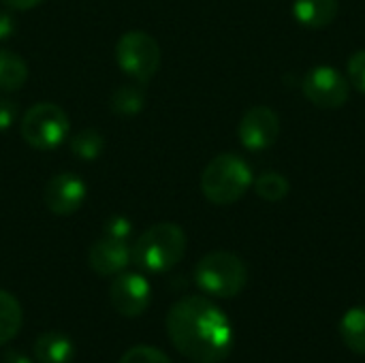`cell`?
I'll return each instance as SVG.
<instances>
[{
  "instance_id": "cb8c5ba5",
  "label": "cell",
  "mask_w": 365,
  "mask_h": 363,
  "mask_svg": "<svg viewBox=\"0 0 365 363\" xmlns=\"http://www.w3.org/2000/svg\"><path fill=\"white\" fill-rule=\"evenodd\" d=\"M15 28H17V24H15V19H13L11 13H0V41L11 39V34L15 32Z\"/></svg>"
},
{
  "instance_id": "2e32d148",
  "label": "cell",
  "mask_w": 365,
  "mask_h": 363,
  "mask_svg": "<svg viewBox=\"0 0 365 363\" xmlns=\"http://www.w3.org/2000/svg\"><path fill=\"white\" fill-rule=\"evenodd\" d=\"M28 79V66L21 56L0 49V92H15Z\"/></svg>"
},
{
  "instance_id": "5b68a950",
  "label": "cell",
  "mask_w": 365,
  "mask_h": 363,
  "mask_svg": "<svg viewBox=\"0 0 365 363\" xmlns=\"http://www.w3.org/2000/svg\"><path fill=\"white\" fill-rule=\"evenodd\" d=\"M21 137L34 150H53L68 137V116L56 103H36L21 118Z\"/></svg>"
},
{
  "instance_id": "ffe728a7",
  "label": "cell",
  "mask_w": 365,
  "mask_h": 363,
  "mask_svg": "<svg viewBox=\"0 0 365 363\" xmlns=\"http://www.w3.org/2000/svg\"><path fill=\"white\" fill-rule=\"evenodd\" d=\"M118 363H173L160 349L148 347V344H139L128 349Z\"/></svg>"
},
{
  "instance_id": "52a82bcc",
  "label": "cell",
  "mask_w": 365,
  "mask_h": 363,
  "mask_svg": "<svg viewBox=\"0 0 365 363\" xmlns=\"http://www.w3.org/2000/svg\"><path fill=\"white\" fill-rule=\"evenodd\" d=\"M304 96L323 109H340L351 94V81L336 66H314L306 73L302 81Z\"/></svg>"
},
{
  "instance_id": "7c38bea8",
  "label": "cell",
  "mask_w": 365,
  "mask_h": 363,
  "mask_svg": "<svg viewBox=\"0 0 365 363\" xmlns=\"http://www.w3.org/2000/svg\"><path fill=\"white\" fill-rule=\"evenodd\" d=\"M32 353L38 363H68L73 359L75 347L66 334L45 332L34 340Z\"/></svg>"
},
{
  "instance_id": "603a6c76",
  "label": "cell",
  "mask_w": 365,
  "mask_h": 363,
  "mask_svg": "<svg viewBox=\"0 0 365 363\" xmlns=\"http://www.w3.org/2000/svg\"><path fill=\"white\" fill-rule=\"evenodd\" d=\"M17 105L9 98H0V131H6L15 124Z\"/></svg>"
},
{
  "instance_id": "5bb4252c",
  "label": "cell",
  "mask_w": 365,
  "mask_h": 363,
  "mask_svg": "<svg viewBox=\"0 0 365 363\" xmlns=\"http://www.w3.org/2000/svg\"><path fill=\"white\" fill-rule=\"evenodd\" d=\"M340 336L346 349L365 357V306H355L344 312L340 321Z\"/></svg>"
},
{
  "instance_id": "8992f818",
  "label": "cell",
  "mask_w": 365,
  "mask_h": 363,
  "mask_svg": "<svg viewBox=\"0 0 365 363\" xmlns=\"http://www.w3.org/2000/svg\"><path fill=\"white\" fill-rule=\"evenodd\" d=\"M115 60L126 75L148 83L160 66V47L143 30H128L115 45Z\"/></svg>"
},
{
  "instance_id": "ba28073f",
  "label": "cell",
  "mask_w": 365,
  "mask_h": 363,
  "mask_svg": "<svg viewBox=\"0 0 365 363\" xmlns=\"http://www.w3.org/2000/svg\"><path fill=\"white\" fill-rule=\"evenodd\" d=\"M109 300L118 315L135 319L143 315L152 300V289L145 276L135 272H122L109 287Z\"/></svg>"
},
{
  "instance_id": "6da1fadb",
  "label": "cell",
  "mask_w": 365,
  "mask_h": 363,
  "mask_svg": "<svg viewBox=\"0 0 365 363\" xmlns=\"http://www.w3.org/2000/svg\"><path fill=\"white\" fill-rule=\"evenodd\" d=\"M171 344L190 362L220 363L233 349V327L222 308L201 295L182 297L167 312Z\"/></svg>"
},
{
  "instance_id": "d6986e66",
  "label": "cell",
  "mask_w": 365,
  "mask_h": 363,
  "mask_svg": "<svg viewBox=\"0 0 365 363\" xmlns=\"http://www.w3.org/2000/svg\"><path fill=\"white\" fill-rule=\"evenodd\" d=\"M103 148H105V139L94 128H86V131H81L79 135H75L71 139V150L81 160H94V158H98L101 152H103Z\"/></svg>"
},
{
  "instance_id": "e0dca14e",
  "label": "cell",
  "mask_w": 365,
  "mask_h": 363,
  "mask_svg": "<svg viewBox=\"0 0 365 363\" xmlns=\"http://www.w3.org/2000/svg\"><path fill=\"white\" fill-rule=\"evenodd\" d=\"M145 105V92L141 86L126 83L111 94V111L122 116H135Z\"/></svg>"
},
{
  "instance_id": "ac0fdd59",
  "label": "cell",
  "mask_w": 365,
  "mask_h": 363,
  "mask_svg": "<svg viewBox=\"0 0 365 363\" xmlns=\"http://www.w3.org/2000/svg\"><path fill=\"white\" fill-rule=\"evenodd\" d=\"M252 184H255L257 195H259L261 199L269 201V203L282 201V199L289 195V190H291L289 180H287L282 173H278V171H265V173H261Z\"/></svg>"
},
{
  "instance_id": "30bf717a",
  "label": "cell",
  "mask_w": 365,
  "mask_h": 363,
  "mask_svg": "<svg viewBox=\"0 0 365 363\" xmlns=\"http://www.w3.org/2000/svg\"><path fill=\"white\" fill-rule=\"evenodd\" d=\"M86 195H88V188L79 175L58 173L47 182L43 199H45V205L49 208V212H53L58 216H68V214H75L83 205Z\"/></svg>"
},
{
  "instance_id": "4fadbf2b",
  "label": "cell",
  "mask_w": 365,
  "mask_h": 363,
  "mask_svg": "<svg viewBox=\"0 0 365 363\" xmlns=\"http://www.w3.org/2000/svg\"><path fill=\"white\" fill-rule=\"evenodd\" d=\"M293 15L306 28H327L338 17V0H295Z\"/></svg>"
},
{
  "instance_id": "9a60e30c",
  "label": "cell",
  "mask_w": 365,
  "mask_h": 363,
  "mask_svg": "<svg viewBox=\"0 0 365 363\" xmlns=\"http://www.w3.org/2000/svg\"><path fill=\"white\" fill-rule=\"evenodd\" d=\"M24 323V310L15 295L0 289V344L11 342Z\"/></svg>"
},
{
  "instance_id": "44dd1931",
  "label": "cell",
  "mask_w": 365,
  "mask_h": 363,
  "mask_svg": "<svg viewBox=\"0 0 365 363\" xmlns=\"http://www.w3.org/2000/svg\"><path fill=\"white\" fill-rule=\"evenodd\" d=\"M346 75H349V81L353 83V88H357L361 94H365V49L355 51L349 58Z\"/></svg>"
},
{
  "instance_id": "484cf974",
  "label": "cell",
  "mask_w": 365,
  "mask_h": 363,
  "mask_svg": "<svg viewBox=\"0 0 365 363\" xmlns=\"http://www.w3.org/2000/svg\"><path fill=\"white\" fill-rule=\"evenodd\" d=\"M0 363H32V359L28 355H24L21 351H6Z\"/></svg>"
},
{
  "instance_id": "8fae6325",
  "label": "cell",
  "mask_w": 365,
  "mask_h": 363,
  "mask_svg": "<svg viewBox=\"0 0 365 363\" xmlns=\"http://www.w3.org/2000/svg\"><path fill=\"white\" fill-rule=\"evenodd\" d=\"M133 261L130 248L122 240L103 237L96 240L88 250V265L98 276H118Z\"/></svg>"
},
{
  "instance_id": "7402d4cb",
  "label": "cell",
  "mask_w": 365,
  "mask_h": 363,
  "mask_svg": "<svg viewBox=\"0 0 365 363\" xmlns=\"http://www.w3.org/2000/svg\"><path fill=\"white\" fill-rule=\"evenodd\" d=\"M130 233H133V225H130V220L126 216L115 214V216L107 218V223H105V237L126 242L130 237Z\"/></svg>"
},
{
  "instance_id": "3957f363",
  "label": "cell",
  "mask_w": 365,
  "mask_h": 363,
  "mask_svg": "<svg viewBox=\"0 0 365 363\" xmlns=\"http://www.w3.org/2000/svg\"><path fill=\"white\" fill-rule=\"evenodd\" d=\"M252 169L237 154H218L201 173V190L214 205H231L240 201L252 186Z\"/></svg>"
},
{
  "instance_id": "9c48e42d",
  "label": "cell",
  "mask_w": 365,
  "mask_h": 363,
  "mask_svg": "<svg viewBox=\"0 0 365 363\" xmlns=\"http://www.w3.org/2000/svg\"><path fill=\"white\" fill-rule=\"evenodd\" d=\"M240 141L246 150L261 152L272 148L280 137V118L272 107H250L240 122Z\"/></svg>"
},
{
  "instance_id": "277c9868",
  "label": "cell",
  "mask_w": 365,
  "mask_h": 363,
  "mask_svg": "<svg viewBox=\"0 0 365 363\" xmlns=\"http://www.w3.org/2000/svg\"><path fill=\"white\" fill-rule=\"evenodd\" d=\"M197 287L218 300H231L246 289L248 270L246 263L227 250H216L205 255L195 267Z\"/></svg>"
},
{
  "instance_id": "d4e9b609",
  "label": "cell",
  "mask_w": 365,
  "mask_h": 363,
  "mask_svg": "<svg viewBox=\"0 0 365 363\" xmlns=\"http://www.w3.org/2000/svg\"><path fill=\"white\" fill-rule=\"evenodd\" d=\"M9 9H15V11H28L36 4H41L43 0H2Z\"/></svg>"
},
{
  "instance_id": "7a4b0ae2",
  "label": "cell",
  "mask_w": 365,
  "mask_h": 363,
  "mask_svg": "<svg viewBox=\"0 0 365 363\" xmlns=\"http://www.w3.org/2000/svg\"><path fill=\"white\" fill-rule=\"evenodd\" d=\"M186 233L175 223H158L145 229L130 248L133 263L143 272L163 274L173 270L186 255Z\"/></svg>"
}]
</instances>
